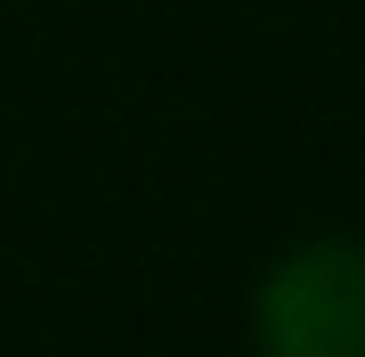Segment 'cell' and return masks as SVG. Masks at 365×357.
Masks as SVG:
<instances>
[{
	"label": "cell",
	"instance_id": "1",
	"mask_svg": "<svg viewBox=\"0 0 365 357\" xmlns=\"http://www.w3.org/2000/svg\"><path fill=\"white\" fill-rule=\"evenodd\" d=\"M260 357H365V244L317 236L268 268L252 301Z\"/></svg>",
	"mask_w": 365,
	"mask_h": 357
}]
</instances>
